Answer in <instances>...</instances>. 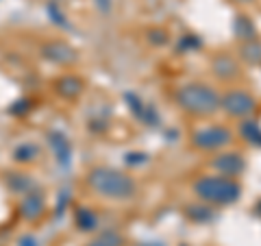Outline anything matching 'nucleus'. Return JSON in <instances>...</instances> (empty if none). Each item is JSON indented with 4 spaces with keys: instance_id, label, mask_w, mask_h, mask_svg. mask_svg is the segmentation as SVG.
<instances>
[{
    "instance_id": "obj_7",
    "label": "nucleus",
    "mask_w": 261,
    "mask_h": 246,
    "mask_svg": "<svg viewBox=\"0 0 261 246\" xmlns=\"http://www.w3.org/2000/svg\"><path fill=\"white\" fill-rule=\"evenodd\" d=\"M214 70L220 79H233L238 75V63H235L231 57H218L214 61Z\"/></svg>"
},
{
    "instance_id": "obj_14",
    "label": "nucleus",
    "mask_w": 261,
    "mask_h": 246,
    "mask_svg": "<svg viewBox=\"0 0 261 246\" xmlns=\"http://www.w3.org/2000/svg\"><path fill=\"white\" fill-rule=\"evenodd\" d=\"M59 92L65 96H76L81 92V81L79 79H63L59 83Z\"/></svg>"
},
{
    "instance_id": "obj_11",
    "label": "nucleus",
    "mask_w": 261,
    "mask_h": 246,
    "mask_svg": "<svg viewBox=\"0 0 261 246\" xmlns=\"http://www.w3.org/2000/svg\"><path fill=\"white\" fill-rule=\"evenodd\" d=\"M240 131H242V135L246 137L248 142L259 144V146H261V127L257 125L255 120H246V122H242Z\"/></svg>"
},
{
    "instance_id": "obj_13",
    "label": "nucleus",
    "mask_w": 261,
    "mask_h": 246,
    "mask_svg": "<svg viewBox=\"0 0 261 246\" xmlns=\"http://www.w3.org/2000/svg\"><path fill=\"white\" fill-rule=\"evenodd\" d=\"M235 33H238L242 39H255V27H252L246 18H240L235 22Z\"/></svg>"
},
{
    "instance_id": "obj_15",
    "label": "nucleus",
    "mask_w": 261,
    "mask_h": 246,
    "mask_svg": "<svg viewBox=\"0 0 261 246\" xmlns=\"http://www.w3.org/2000/svg\"><path fill=\"white\" fill-rule=\"evenodd\" d=\"M244 57H246V59L248 61H252V63H255V61H261V44H246V46H244Z\"/></svg>"
},
{
    "instance_id": "obj_2",
    "label": "nucleus",
    "mask_w": 261,
    "mask_h": 246,
    "mask_svg": "<svg viewBox=\"0 0 261 246\" xmlns=\"http://www.w3.org/2000/svg\"><path fill=\"white\" fill-rule=\"evenodd\" d=\"M176 103L187 113L200 116V118L211 116V113H216L220 109V96L209 85H200V83L183 85L176 92Z\"/></svg>"
},
{
    "instance_id": "obj_6",
    "label": "nucleus",
    "mask_w": 261,
    "mask_h": 246,
    "mask_svg": "<svg viewBox=\"0 0 261 246\" xmlns=\"http://www.w3.org/2000/svg\"><path fill=\"white\" fill-rule=\"evenodd\" d=\"M211 166H214L222 177H235L240 175V172H244V168H246V161H244V157L240 153H226V155H220L218 159L211 161Z\"/></svg>"
},
{
    "instance_id": "obj_16",
    "label": "nucleus",
    "mask_w": 261,
    "mask_h": 246,
    "mask_svg": "<svg viewBox=\"0 0 261 246\" xmlns=\"http://www.w3.org/2000/svg\"><path fill=\"white\" fill-rule=\"evenodd\" d=\"M242 3H246V0H242Z\"/></svg>"
},
{
    "instance_id": "obj_4",
    "label": "nucleus",
    "mask_w": 261,
    "mask_h": 246,
    "mask_svg": "<svg viewBox=\"0 0 261 246\" xmlns=\"http://www.w3.org/2000/svg\"><path fill=\"white\" fill-rule=\"evenodd\" d=\"M233 133L226 127H209L194 133V146L202 151H218L222 146L231 144Z\"/></svg>"
},
{
    "instance_id": "obj_5",
    "label": "nucleus",
    "mask_w": 261,
    "mask_h": 246,
    "mask_svg": "<svg viewBox=\"0 0 261 246\" xmlns=\"http://www.w3.org/2000/svg\"><path fill=\"white\" fill-rule=\"evenodd\" d=\"M220 107L231 118H246L255 111V98L242 89H235V92H228L224 98H220Z\"/></svg>"
},
{
    "instance_id": "obj_9",
    "label": "nucleus",
    "mask_w": 261,
    "mask_h": 246,
    "mask_svg": "<svg viewBox=\"0 0 261 246\" xmlns=\"http://www.w3.org/2000/svg\"><path fill=\"white\" fill-rule=\"evenodd\" d=\"M122 244H124V240H122V235L118 231H102L87 246H122Z\"/></svg>"
},
{
    "instance_id": "obj_3",
    "label": "nucleus",
    "mask_w": 261,
    "mask_h": 246,
    "mask_svg": "<svg viewBox=\"0 0 261 246\" xmlns=\"http://www.w3.org/2000/svg\"><path fill=\"white\" fill-rule=\"evenodd\" d=\"M194 192L211 205H231L242 196V187L231 177H202L194 183Z\"/></svg>"
},
{
    "instance_id": "obj_1",
    "label": "nucleus",
    "mask_w": 261,
    "mask_h": 246,
    "mask_svg": "<svg viewBox=\"0 0 261 246\" xmlns=\"http://www.w3.org/2000/svg\"><path fill=\"white\" fill-rule=\"evenodd\" d=\"M87 183L96 194L113 201H126L137 192L133 179L113 168H94L87 177Z\"/></svg>"
},
{
    "instance_id": "obj_10",
    "label": "nucleus",
    "mask_w": 261,
    "mask_h": 246,
    "mask_svg": "<svg viewBox=\"0 0 261 246\" xmlns=\"http://www.w3.org/2000/svg\"><path fill=\"white\" fill-rule=\"evenodd\" d=\"M76 225L83 229V231H92V229L98 227V218L92 209H87V207H79L76 209Z\"/></svg>"
},
{
    "instance_id": "obj_8",
    "label": "nucleus",
    "mask_w": 261,
    "mask_h": 246,
    "mask_svg": "<svg viewBox=\"0 0 261 246\" xmlns=\"http://www.w3.org/2000/svg\"><path fill=\"white\" fill-rule=\"evenodd\" d=\"M42 211H44V201L39 199L37 194L27 196V201H24V205H22V214L29 220H35V218L42 216Z\"/></svg>"
},
{
    "instance_id": "obj_12",
    "label": "nucleus",
    "mask_w": 261,
    "mask_h": 246,
    "mask_svg": "<svg viewBox=\"0 0 261 246\" xmlns=\"http://www.w3.org/2000/svg\"><path fill=\"white\" fill-rule=\"evenodd\" d=\"M185 214L187 218H192L194 223H207V220H211V209L205 207V205H187V209H185Z\"/></svg>"
}]
</instances>
